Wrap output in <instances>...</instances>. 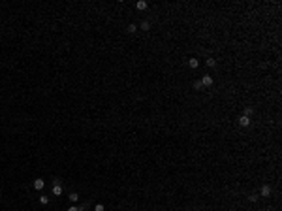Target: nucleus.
<instances>
[{"instance_id": "nucleus-10", "label": "nucleus", "mask_w": 282, "mask_h": 211, "mask_svg": "<svg viewBox=\"0 0 282 211\" xmlns=\"http://www.w3.org/2000/svg\"><path fill=\"white\" fill-rule=\"evenodd\" d=\"M205 64H207L209 68H214V66H216V61H214V58H211V57H209L207 61H205Z\"/></svg>"}, {"instance_id": "nucleus-16", "label": "nucleus", "mask_w": 282, "mask_h": 211, "mask_svg": "<svg viewBox=\"0 0 282 211\" xmlns=\"http://www.w3.org/2000/svg\"><path fill=\"white\" fill-rule=\"evenodd\" d=\"M194 89H196V91L203 89V85H201V81H194Z\"/></svg>"}, {"instance_id": "nucleus-12", "label": "nucleus", "mask_w": 282, "mask_h": 211, "mask_svg": "<svg viewBox=\"0 0 282 211\" xmlns=\"http://www.w3.org/2000/svg\"><path fill=\"white\" fill-rule=\"evenodd\" d=\"M139 29H141V30H149V29H150V23H149V21H143L141 25H139Z\"/></svg>"}, {"instance_id": "nucleus-13", "label": "nucleus", "mask_w": 282, "mask_h": 211, "mask_svg": "<svg viewBox=\"0 0 282 211\" xmlns=\"http://www.w3.org/2000/svg\"><path fill=\"white\" fill-rule=\"evenodd\" d=\"M39 204L47 205V204H49V196H39Z\"/></svg>"}, {"instance_id": "nucleus-5", "label": "nucleus", "mask_w": 282, "mask_h": 211, "mask_svg": "<svg viewBox=\"0 0 282 211\" xmlns=\"http://www.w3.org/2000/svg\"><path fill=\"white\" fill-rule=\"evenodd\" d=\"M239 125L241 126H250V117H247V115H241V117H239Z\"/></svg>"}, {"instance_id": "nucleus-6", "label": "nucleus", "mask_w": 282, "mask_h": 211, "mask_svg": "<svg viewBox=\"0 0 282 211\" xmlns=\"http://www.w3.org/2000/svg\"><path fill=\"white\" fill-rule=\"evenodd\" d=\"M147 6H149V4H147L145 0H139V2H136V10H139V11L147 10Z\"/></svg>"}, {"instance_id": "nucleus-8", "label": "nucleus", "mask_w": 282, "mask_h": 211, "mask_svg": "<svg viewBox=\"0 0 282 211\" xmlns=\"http://www.w3.org/2000/svg\"><path fill=\"white\" fill-rule=\"evenodd\" d=\"M70 202H71V204H77V202H79V194L77 192H70Z\"/></svg>"}, {"instance_id": "nucleus-3", "label": "nucleus", "mask_w": 282, "mask_h": 211, "mask_svg": "<svg viewBox=\"0 0 282 211\" xmlns=\"http://www.w3.org/2000/svg\"><path fill=\"white\" fill-rule=\"evenodd\" d=\"M271 185H263V187H261V189H260V194H261V196H263V198H269V196H271Z\"/></svg>"}, {"instance_id": "nucleus-15", "label": "nucleus", "mask_w": 282, "mask_h": 211, "mask_svg": "<svg viewBox=\"0 0 282 211\" xmlns=\"http://www.w3.org/2000/svg\"><path fill=\"white\" fill-rule=\"evenodd\" d=\"M66 211H81V208H79V205H75V204H71Z\"/></svg>"}, {"instance_id": "nucleus-4", "label": "nucleus", "mask_w": 282, "mask_h": 211, "mask_svg": "<svg viewBox=\"0 0 282 211\" xmlns=\"http://www.w3.org/2000/svg\"><path fill=\"white\" fill-rule=\"evenodd\" d=\"M200 81H201V85H203V87H211L213 83H214V79L211 77V75H203V77H201Z\"/></svg>"}, {"instance_id": "nucleus-1", "label": "nucleus", "mask_w": 282, "mask_h": 211, "mask_svg": "<svg viewBox=\"0 0 282 211\" xmlns=\"http://www.w3.org/2000/svg\"><path fill=\"white\" fill-rule=\"evenodd\" d=\"M53 194H55V196H60V194H62V185H60L58 179L53 181Z\"/></svg>"}, {"instance_id": "nucleus-9", "label": "nucleus", "mask_w": 282, "mask_h": 211, "mask_svg": "<svg viewBox=\"0 0 282 211\" xmlns=\"http://www.w3.org/2000/svg\"><path fill=\"white\" fill-rule=\"evenodd\" d=\"M136 30H137V25H134V23H130V25H128V29H126V32H128V34H134Z\"/></svg>"}, {"instance_id": "nucleus-11", "label": "nucleus", "mask_w": 282, "mask_h": 211, "mask_svg": "<svg viewBox=\"0 0 282 211\" xmlns=\"http://www.w3.org/2000/svg\"><path fill=\"white\" fill-rule=\"evenodd\" d=\"M254 113V107H250V106H247L245 107V111H243V115H247V117H250V115Z\"/></svg>"}, {"instance_id": "nucleus-17", "label": "nucleus", "mask_w": 282, "mask_h": 211, "mask_svg": "<svg viewBox=\"0 0 282 211\" xmlns=\"http://www.w3.org/2000/svg\"><path fill=\"white\" fill-rule=\"evenodd\" d=\"M256 200H258L256 194H250V196H248V202H256Z\"/></svg>"}, {"instance_id": "nucleus-14", "label": "nucleus", "mask_w": 282, "mask_h": 211, "mask_svg": "<svg viewBox=\"0 0 282 211\" xmlns=\"http://www.w3.org/2000/svg\"><path fill=\"white\" fill-rule=\"evenodd\" d=\"M94 211H105V205L104 204H96L94 205Z\"/></svg>"}, {"instance_id": "nucleus-2", "label": "nucleus", "mask_w": 282, "mask_h": 211, "mask_svg": "<svg viewBox=\"0 0 282 211\" xmlns=\"http://www.w3.org/2000/svg\"><path fill=\"white\" fill-rule=\"evenodd\" d=\"M32 187H34L36 190H43V187H45V179L36 177V179H34V183H32Z\"/></svg>"}, {"instance_id": "nucleus-7", "label": "nucleus", "mask_w": 282, "mask_h": 211, "mask_svg": "<svg viewBox=\"0 0 282 211\" xmlns=\"http://www.w3.org/2000/svg\"><path fill=\"white\" fill-rule=\"evenodd\" d=\"M188 66H190V68H194V70H196L197 66H200V61H197L196 57H192V58H190V61H188Z\"/></svg>"}]
</instances>
